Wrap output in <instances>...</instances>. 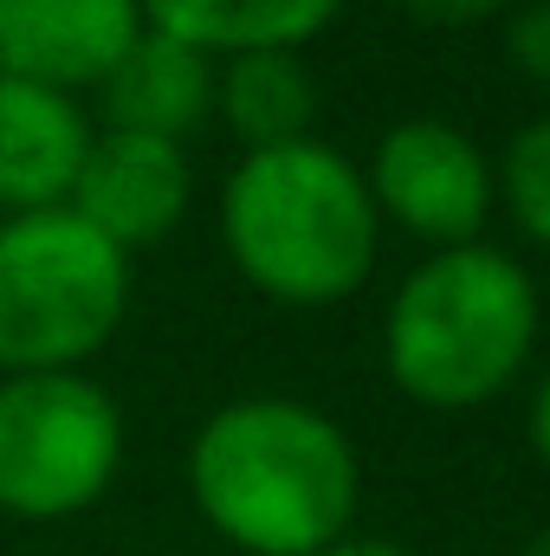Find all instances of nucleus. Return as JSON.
<instances>
[{
	"label": "nucleus",
	"instance_id": "obj_12",
	"mask_svg": "<svg viewBox=\"0 0 550 556\" xmlns=\"http://www.w3.org/2000/svg\"><path fill=\"white\" fill-rule=\"evenodd\" d=\"M214 111L247 149H285L311 137L317 85L298 52H240L214 65Z\"/></svg>",
	"mask_w": 550,
	"mask_h": 556
},
{
	"label": "nucleus",
	"instance_id": "obj_4",
	"mask_svg": "<svg viewBox=\"0 0 550 556\" xmlns=\"http://www.w3.org/2000/svg\"><path fill=\"white\" fill-rule=\"evenodd\" d=\"M130 311V253L72 207L0 220V376L85 369Z\"/></svg>",
	"mask_w": 550,
	"mask_h": 556
},
{
	"label": "nucleus",
	"instance_id": "obj_7",
	"mask_svg": "<svg viewBox=\"0 0 550 556\" xmlns=\"http://www.w3.org/2000/svg\"><path fill=\"white\" fill-rule=\"evenodd\" d=\"M188 155L182 142L162 137H130V130H98L78 181H72V214L104 233L117 253H142L155 240H168L188 214Z\"/></svg>",
	"mask_w": 550,
	"mask_h": 556
},
{
	"label": "nucleus",
	"instance_id": "obj_10",
	"mask_svg": "<svg viewBox=\"0 0 550 556\" xmlns=\"http://www.w3.org/2000/svg\"><path fill=\"white\" fill-rule=\"evenodd\" d=\"M214 65L208 52L168 39V33H149L111 65V78L98 85L104 98V130H130V137H162L182 142L208 111H214Z\"/></svg>",
	"mask_w": 550,
	"mask_h": 556
},
{
	"label": "nucleus",
	"instance_id": "obj_14",
	"mask_svg": "<svg viewBox=\"0 0 550 556\" xmlns=\"http://www.w3.org/2000/svg\"><path fill=\"white\" fill-rule=\"evenodd\" d=\"M505 52H512V65L525 78L550 85V0H532V7H518L505 20Z\"/></svg>",
	"mask_w": 550,
	"mask_h": 556
},
{
	"label": "nucleus",
	"instance_id": "obj_2",
	"mask_svg": "<svg viewBox=\"0 0 550 556\" xmlns=\"http://www.w3.org/2000/svg\"><path fill=\"white\" fill-rule=\"evenodd\" d=\"M221 240L260 298L317 311L370 278L383 214L343 149L304 137L240 155L221 188Z\"/></svg>",
	"mask_w": 550,
	"mask_h": 556
},
{
	"label": "nucleus",
	"instance_id": "obj_16",
	"mask_svg": "<svg viewBox=\"0 0 550 556\" xmlns=\"http://www.w3.org/2000/svg\"><path fill=\"white\" fill-rule=\"evenodd\" d=\"M532 446L550 466V369H545V382H538V395H532Z\"/></svg>",
	"mask_w": 550,
	"mask_h": 556
},
{
	"label": "nucleus",
	"instance_id": "obj_18",
	"mask_svg": "<svg viewBox=\"0 0 550 556\" xmlns=\"http://www.w3.org/2000/svg\"><path fill=\"white\" fill-rule=\"evenodd\" d=\"M518 556H550V525H545V531H538V538H532V544H525Z\"/></svg>",
	"mask_w": 550,
	"mask_h": 556
},
{
	"label": "nucleus",
	"instance_id": "obj_1",
	"mask_svg": "<svg viewBox=\"0 0 550 556\" xmlns=\"http://www.w3.org/2000/svg\"><path fill=\"white\" fill-rule=\"evenodd\" d=\"M195 511L247 556H324L350 538L363 466L350 433L311 402L247 395L201 420L188 446Z\"/></svg>",
	"mask_w": 550,
	"mask_h": 556
},
{
	"label": "nucleus",
	"instance_id": "obj_15",
	"mask_svg": "<svg viewBox=\"0 0 550 556\" xmlns=\"http://www.w3.org/2000/svg\"><path fill=\"white\" fill-rule=\"evenodd\" d=\"M409 20L421 26H473V20H492V13H505L512 0H396Z\"/></svg>",
	"mask_w": 550,
	"mask_h": 556
},
{
	"label": "nucleus",
	"instance_id": "obj_17",
	"mask_svg": "<svg viewBox=\"0 0 550 556\" xmlns=\"http://www.w3.org/2000/svg\"><path fill=\"white\" fill-rule=\"evenodd\" d=\"M324 556H409L402 544H389V538H337Z\"/></svg>",
	"mask_w": 550,
	"mask_h": 556
},
{
	"label": "nucleus",
	"instance_id": "obj_5",
	"mask_svg": "<svg viewBox=\"0 0 550 556\" xmlns=\"http://www.w3.org/2000/svg\"><path fill=\"white\" fill-rule=\"evenodd\" d=\"M124 466V408L85 369L0 382V511L59 525L91 511Z\"/></svg>",
	"mask_w": 550,
	"mask_h": 556
},
{
	"label": "nucleus",
	"instance_id": "obj_3",
	"mask_svg": "<svg viewBox=\"0 0 550 556\" xmlns=\"http://www.w3.org/2000/svg\"><path fill=\"white\" fill-rule=\"evenodd\" d=\"M538 343V285L499 247H440L383 317L389 382L421 408H479L512 389Z\"/></svg>",
	"mask_w": 550,
	"mask_h": 556
},
{
	"label": "nucleus",
	"instance_id": "obj_6",
	"mask_svg": "<svg viewBox=\"0 0 550 556\" xmlns=\"http://www.w3.org/2000/svg\"><path fill=\"white\" fill-rule=\"evenodd\" d=\"M370 201L383 220L409 227L434 247H473V233L492 214V162L479 142L440 117H409L370 155Z\"/></svg>",
	"mask_w": 550,
	"mask_h": 556
},
{
	"label": "nucleus",
	"instance_id": "obj_9",
	"mask_svg": "<svg viewBox=\"0 0 550 556\" xmlns=\"http://www.w3.org/2000/svg\"><path fill=\"white\" fill-rule=\"evenodd\" d=\"M91 137L78 98L0 72V214L65 207Z\"/></svg>",
	"mask_w": 550,
	"mask_h": 556
},
{
	"label": "nucleus",
	"instance_id": "obj_8",
	"mask_svg": "<svg viewBox=\"0 0 550 556\" xmlns=\"http://www.w3.org/2000/svg\"><path fill=\"white\" fill-rule=\"evenodd\" d=\"M137 39V0H0V72L65 98L98 91Z\"/></svg>",
	"mask_w": 550,
	"mask_h": 556
},
{
	"label": "nucleus",
	"instance_id": "obj_11",
	"mask_svg": "<svg viewBox=\"0 0 550 556\" xmlns=\"http://www.w3.org/2000/svg\"><path fill=\"white\" fill-rule=\"evenodd\" d=\"M137 7L149 33H168L208 59H240V52L311 46L343 0H137Z\"/></svg>",
	"mask_w": 550,
	"mask_h": 556
},
{
	"label": "nucleus",
	"instance_id": "obj_13",
	"mask_svg": "<svg viewBox=\"0 0 550 556\" xmlns=\"http://www.w3.org/2000/svg\"><path fill=\"white\" fill-rule=\"evenodd\" d=\"M492 188L505 194V207H512V220L550 247V117L538 124H525L512 149H505V162L492 168Z\"/></svg>",
	"mask_w": 550,
	"mask_h": 556
}]
</instances>
